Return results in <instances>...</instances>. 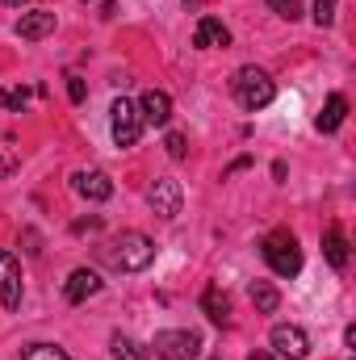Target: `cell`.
Instances as JSON below:
<instances>
[{
  "label": "cell",
  "mask_w": 356,
  "mask_h": 360,
  "mask_svg": "<svg viewBox=\"0 0 356 360\" xmlns=\"http://www.w3.org/2000/svg\"><path fill=\"white\" fill-rule=\"evenodd\" d=\"M105 260L117 272H143L155 260V243H151L143 231H122V235L105 248Z\"/></svg>",
  "instance_id": "1"
},
{
  "label": "cell",
  "mask_w": 356,
  "mask_h": 360,
  "mask_svg": "<svg viewBox=\"0 0 356 360\" xmlns=\"http://www.w3.org/2000/svg\"><path fill=\"white\" fill-rule=\"evenodd\" d=\"M201 310H205V319H210L214 327H227V323H231V297H227L218 285H210V289L201 293Z\"/></svg>",
  "instance_id": "15"
},
{
  "label": "cell",
  "mask_w": 356,
  "mask_h": 360,
  "mask_svg": "<svg viewBox=\"0 0 356 360\" xmlns=\"http://www.w3.org/2000/svg\"><path fill=\"white\" fill-rule=\"evenodd\" d=\"M164 147H168V155H172V160H184V155H189L184 134H168V139H164Z\"/></svg>",
  "instance_id": "23"
},
{
  "label": "cell",
  "mask_w": 356,
  "mask_h": 360,
  "mask_svg": "<svg viewBox=\"0 0 356 360\" xmlns=\"http://www.w3.org/2000/svg\"><path fill=\"white\" fill-rule=\"evenodd\" d=\"M72 188H76L84 201H109V197H113V180L105 176V172H96V168H92V172H76V176H72Z\"/></svg>",
  "instance_id": "11"
},
{
  "label": "cell",
  "mask_w": 356,
  "mask_h": 360,
  "mask_svg": "<svg viewBox=\"0 0 356 360\" xmlns=\"http://www.w3.org/2000/svg\"><path fill=\"white\" fill-rule=\"evenodd\" d=\"M314 25L319 30L336 25V0H314Z\"/></svg>",
  "instance_id": "22"
},
{
  "label": "cell",
  "mask_w": 356,
  "mask_h": 360,
  "mask_svg": "<svg viewBox=\"0 0 356 360\" xmlns=\"http://www.w3.org/2000/svg\"><path fill=\"white\" fill-rule=\"evenodd\" d=\"M72 231H76V235H84V231H101V214H92V218H80Z\"/></svg>",
  "instance_id": "25"
},
{
  "label": "cell",
  "mask_w": 356,
  "mask_h": 360,
  "mask_svg": "<svg viewBox=\"0 0 356 360\" xmlns=\"http://www.w3.org/2000/svg\"><path fill=\"white\" fill-rule=\"evenodd\" d=\"M109 356H113V360H147L151 352H147L139 340H130V335H122V331H117V335H109Z\"/></svg>",
  "instance_id": "17"
},
{
  "label": "cell",
  "mask_w": 356,
  "mask_h": 360,
  "mask_svg": "<svg viewBox=\"0 0 356 360\" xmlns=\"http://www.w3.org/2000/svg\"><path fill=\"white\" fill-rule=\"evenodd\" d=\"M25 101H30V92H25V89H0V105H4V109H13V113H21V109H25Z\"/></svg>",
  "instance_id": "21"
},
{
  "label": "cell",
  "mask_w": 356,
  "mask_h": 360,
  "mask_svg": "<svg viewBox=\"0 0 356 360\" xmlns=\"http://www.w3.org/2000/svg\"><path fill=\"white\" fill-rule=\"evenodd\" d=\"M51 30H55V13H46V8L21 13V21H17V38H21V42H38V38H46Z\"/></svg>",
  "instance_id": "12"
},
{
  "label": "cell",
  "mask_w": 356,
  "mask_h": 360,
  "mask_svg": "<svg viewBox=\"0 0 356 360\" xmlns=\"http://www.w3.org/2000/svg\"><path fill=\"white\" fill-rule=\"evenodd\" d=\"M344 117H348V101H344V92H331L327 105H323V113L314 117V126H319L323 134H336V130L344 126Z\"/></svg>",
  "instance_id": "14"
},
{
  "label": "cell",
  "mask_w": 356,
  "mask_h": 360,
  "mask_svg": "<svg viewBox=\"0 0 356 360\" xmlns=\"http://www.w3.org/2000/svg\"><path fill=\"white\" fill-rule=\"evenodd\" d=\"M21 4H25V0H4V8H21Z\"/></svg>",
  "instance_id": "27"
},
{
  "label": "cell",
  "mask_w": 356,
  "mask_h": 360,
  "mask_svg": "<svg viewBox=\"0 0 356 360\" xmlns=\"http://www.w3.org/2000/svg\"><path fill=\"white\" fill-rule=\"evenodd\" d=\"M265 4L281 17V21H298V17H302V0H265Z\"/></svg>",
  "instance_id": "20"
},
{
  "label": "cell",
  "mask_w": 356,
  "mask_h": 360,
  "mask_svg": "<svg viewBox=\"0 0 356 360\" xmlns=\"http://www.w3.org/2000/svg\"><path fill=\"white\" fill-rule=\"evenodd\" d=\"M109 134H113V143H117L122 151L139 143V134H143V117H139V105H134V101L117 96V101L109 105Z\"/></svg>",
  "instance_id": "4"
},
{
  "label": "cell",
  "mask_w": 356,
  "mask_h": 360,
  "mask_svg": "<svg viewBox=\"0 0 356 360\" xmlns=\"http://www.w3.org/2000/svg\"><path fill=\"white\" fill-rule=\"evenodd\" d=\"M248 360H276V356H272V352H252Z\"/></svg>",
  "instance_id": "26"
},
{
  "label": "cell",
  "mask_w": 356,
  "mask_h": 360,
  "mask_svg": "<svg viewBox=\"0 0 356 360\" xmlns=\"http://www.w3.org/2000/svg\"><path fill=\"white\" fill-rule=\"evenodd\" d=\"M231 92H235L239 109H248V113H260L265 105H272L276 84H272V76H268L265 68H252V63H248V68H239V72H235Z\"/></svg>",
  "instance_id": "2"
},
{
  "label": "cell",
  "mask_w": 356,
  "mask_h": 360,
  "mask_svg": "<svg viewBox=\"0 0 356 360\" xmlns=\"http://www.w3.org/2000/svg\"><path fill=\"white\" fill-rule=\"evenodd\" d=\"M268 344H272V356L276 360H306L310 356V340H306V331L293 327V323H276V327L268 331Z\"/></svg>",
  "instance_id": "5"
},
{
  "label": "cell",
  "mask_w": 356,
  "mask_h": 360,
  "mask_svg": "<svg viewBox=\"0 0 356 360\" xmlns=\"http://www.w3.org/2000/svg\"><path fill=\"white\" fill-rule=\"evenodd\" d=\"M84 80H80V76H68V96H72V101H76V105H80V101H84Z\"/></svg>",
  "instance_id": "24"
},
{
  "label": "cell",
  "mask_w": 356,
  "mask_h": 360,
  "mask_svg": "<svg viewBox=\"0 0 356 360\" xmlns=\"http://www.w3.org/2000/svg\"><path fill=\"white\" fill-rule=\"evenodd\" d=\"M151 348H155V356L160 360H197L201 340H197L193 331H160Z\"/></svg>",
  "instance_id": "6"
},
{
  "label": "cell",
  "mask_w": 356,
  "mask_h": 360,
  "mask_svg": "<svg viewBox=\"0 0 356 360\" xmlns=\"http://www.w3.org/2000/svg\"><path fill=\"white\" fill-rule=\"evenodd\" d=\"M260 256H265V264L276 272V276H298V272H302V248H298V239H293L289 231L265 235Z\"/></svg>",
  "instance_id": "3"
},
{
  "label": "cell",
  "mask_w": 356,
  "mask_h": 360,
  "mask_svg": "<svg viewBox=\"0 0 356 360\" xmlns=\"http://www.w3.org/2000/svg\"><path fill=\"white\" fill-rule=\"evenodd\" d=\"M193 46H201V51L231 46V30H227L218 17H201V21H197V30H193Z\"/></svg>",
  "instance_id": "13"
},
{
  "label": "cell",
  "mask_w": 356,
  "mask_h": 360,
  "mask_svg": "<svg viewBox=\"0 0 356 360\" xmlns=\"http://www.w3.org/2000/svg\"><path fill=\"white\" fill-rule=\"evenodd\" d=\"M21 360H72V356L55 344H30V348H21Z\"/></svg>",
  "instance_id": "19"
},
{
  "label": "cell",
  "mask_w": 356,
  "mask_h": 360,
  "mask_svg": "<svg viewBox=\"0 0 356 360\" xmlns=\"http://www.w3.org/2000/svg\"><path fill=\"white\" fill-rule=\"evenodd\" d=\"M101 285H105V281H101L92 269H76L68 281H63V297H68L72 306H80V302H89V297L101 293Z\"/></svg>",
  "instance_id": "10"
},
{
  "label": "cell",
  "mask_w": 356,
  "mask_h": 360,
  "mask_svg": "<svg viewBox=\"0 0 356 360\" xmlns=\"http://www.w3.org/2000/svg\"><path fill=\"white\" fill-rule=\"evenodd\" d=\"M0 306L4 310H17L21 306V264L4 248H0Z\"/></svg>",
  "instance_id": "7"
},
{
  "label": "cell",
  "mask_w": 356,
  "mask_h": 360,
  "mask_svg": "<svg viewBox=\"0 0 356 360\" xmlns=\"http://www.w3.org/2000/svg\"><path fill=\"white\" fill-rule=\"evenodd\" d=\"M139 117H143V126H168V117H172V96L160 89H147L143 92V101H139Z\"/></svg>",
  "instance_id": "8"
},
{
  "label": "cell",
  "mask_w": 356,
  "mask_h": 360,
  "mask_svg": "<svg viewBox=\"0 0 356 360\" xmlns=\"http://www.w3.org/2000/svg\"><path fill=\"white\" fill-rule=\"evenodd\" d=\"M147 201H151V210H155L160 218H177V214H180V184L172 176L155 180V184H151V193H147Z\"/></svg>",
  "instance_id": "9"
},
{
  "label": "cell",
  "mask_w": 356,
  "mask_h": 360,
  "mask_svg": "<svg viewBox=\"0 0 356 360\" xmlns=\"http://www.w3.org/2000/svg\"><path fill=\"white\" fill-rule=\"evenodd\" d=\"M252 302H256V310H260V314H276L281 293H276L268 281H252Z\"/></svg>",
  "instance_id": "18"
},
{
  "label": "cell",
  "mask_w": 356,
  "mask_h": 360,
  "mask_svg": "<svg viewBox=\"0 0 356 360\" xmlns=\"http://www.w3.org/2000/svg\"><path fill=\"white\" fill-rule=\"evenodd\" d=\"M323 256H327V264L331 269H348V239H344V231L340 226H327L323 231Z\"/></svg>",
  "instance_id": "16"
}]
</instances>
